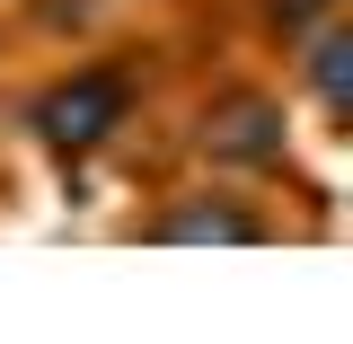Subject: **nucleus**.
<instances>
[{"label": "nucleus", "instance_id": "obj_1", "mask_svg": "<svg viewBox=\"0 0 353 344\" xmlns=\"http://www.w3.org/2000/svg\"><path fill=\"white\" fill-rule=\"evenodd\" d=\"M150 53H97V62H71V71H53V80L27 97V141H36L44 159H62V168H80V159H97L115 132L132 124V106H141V88H150V71H141Z\"/></svg>", "mask_w": 353, "mask_h": 344}, {"label": "nucleus", "instance_id": "obj_3", "mask_svg": "<svg viewBox=\"0 0 353 344\" xmlns=\"http://www.w3.org/2000/svg\"><path fill=\"white\" fill-rule=\"evenodd\" d=\"M132 239H150V247H274L283 221H274V203L248 176H203V185L159 194L132 221Z\"/></svg>", "mask_w": 353, "mask_h": 344}, {"label": "nucleus", "instance_id": "obj_4", "mask_svg": "<svg viewBox=\"0 0 353 344\" xmlns=\"http://www.w3.org/2000/svg\"><path fill=\"white\" fill-rule=\"evenodd\" d=\"M292 88L318 106V124H345L353 115V27L345 18H327V27H309L292 44Z\"/></svg>", "mask_w": 353, "mask_h": 344}, {"label": "nucleus", "instance_id": "obj_5", "mask_svg": "<svg viewBox=\"0 0 353 344\" xmlns=\"http://www.w3.org/2000/svg\"><path fill=\"white\" fill-rule=\"evenodd\" d=\"M327 18H345V0H256V36L283 44V53H292L309 27H327Z\"/></svg>", "mask_w": 353, "mask_h": 344}, {"label": "nucleus", "instance_id": "obj_2", "mask_svg": "<svg viewBox=\"0 0 353 344\" xmlns=\"http://www.w3.org/2000/svg\"><path fill=\"white\" fill-rule=\"evenodd\" d=\"M185 150L203 159L212 176H292V106L256 80H221L194 124H185Z\"/></svg>", "mask_w": 353, "mask_h": 344}]
</instances>
